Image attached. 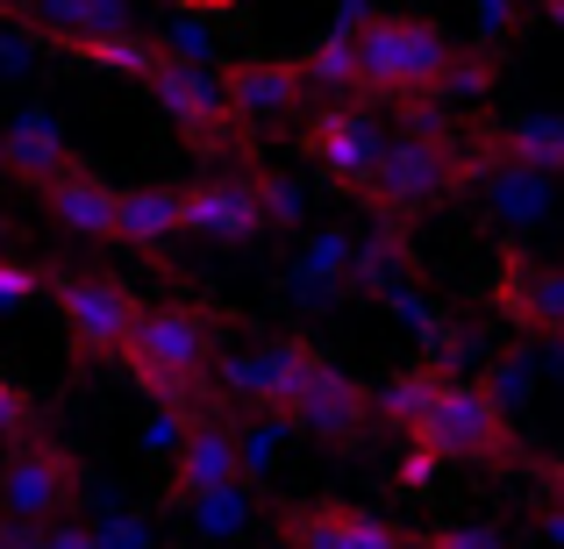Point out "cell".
I'll return each mask as SVG.
<instances>
[{
    "label": "cell",
    "instance_id": "cell-1",
    "mask_svg": "<svg viewBox=\"0 0 564 549\" xmlns=\"http://www.w3.org/2000/svg\"><path fill=\"white\" fill-rule=\"evenodd\" d=\"M137 393L151 399L158 414H186L207 385V364H215V321L186 300H165V307H143L137 315V336L122 350Z\"/></svg>",
    "mask_w": 564,
    "mask_h": 549
},
{
    "label": "cell",
    "instance_id": "cell-2",
    "mask_svg": "<svg viewBox=\"0 0 564 549\" xmlns=\"http://www.w3.org/2000/svg\"><path fill=\"white\" fill-rule=\"evenodd\" d=\"M451 72H457V43L429 14H372V22H358V94L422 100V94H443Z\"/></svg>",
    "mask_w": 564,
    "mask_h": 549
},
{
    "label": "cell",
    "instance_id": "cell-3",
    "mask_svg": "<svg viewBox=\"0 0 564 549\" xmlns=\"http://www.w3.org/2000/svg\"><path fill=\"white\" fill-rule=\"evenodd\" d=\"M408 442L429 450L436 464H522L508 399H500L486 378H443V393L429 399L422 428H414Z\"/></svg>",
    "mask_w": 564,
    "mask_h": 549
},
{
    "label": "cell",
    "instance_id": "cell-4",
    "mask_svg": "<svg viewBox=\"0 0 564 549\" xmlns=\"http://www.w3.org/2000/svg\"><path fill=\"white\" fill-rule=\"evenodd\" d=\"M465 179H471V157L457 151L443 129H414V136H393L379 151V172H372V186H365V200H372L386 221H414L422 207L451 200Z\"/></svg>",
    "mask_w": 564,
    "mask_h": 549
},
{
    "label": "cell",
    "instance_id": "cell-5",
    "mask_svg": "<svg viewBox=\"0 0 564 549\" xmlns=\"http://www.w3.org/2000/svg\"><path fill=\"white\" fill-rule=\"evenodd\" d=\"M151 100L165 108V122L180 129L193 151L215 165V157H229L236 143H243V129H236L229 114V94H221V65L215 57H180V51H158L151 65Z\"/></svg>",
    "mask_w": 564,
    "mask_h": 549
},
{
    "label": "cell",
    "instance_id": "cell-6",
    "mask_svg": "<svg viewBox=\"0 0 564 549\" xmlns=\"http://www.w3.org/2000/svg\"><path fill=\"white\" fill-rule=\"evenodd\" d=\"M79 479H86V471H79V457H72L65 442L22 436L8 450V464H0V521H14V528L65 521V514L79 507V493H86Z\"/></svg>",
    "mask_w": 564,
    "mask_h": 549
},
{
    "label": "cell",
    "instance_id": "cell-7",
    "mask_svg": "<svg viewBox=\"0 0 564 549\" xmlns=\"http://www.w3.org/2000/svg\"><path fill=\"white\" fill-rule=\"evenodd\" d=\"M51 300L65 315V336L79 358H122L129 336H137V315H143V300L108 272H57Z\"/></svg>",
    "mask_w": 564,
    "mask_h": 549
},
{
    "label": "cell",
    "instance_id": "cell-8",
    "mask_svg": "<svg viewBox=\"0 0 564 549\" xmlns=\"http://www.w3.org/2000/svg\"><path fill=\"white\" fill-rule=\"evenodd\" d=\"M221 94H229V114L243 136H279V129L307 122V79L293 57H229Z\"/></svg>",
    "mask_w": 564,
    "mask_h": 549
},
{
    "label": "cell",
    "instance_id": "cell-9",
    "mask_svg": "<svg viewBox=\"0 0 564 549\" xmlns=\"http://www.w3.org/2000/svg\"><path fill=\"white\" fill-rule=\"evenodd\" d=\"M315 364H322V350L307 343V336H272V343H250V350H236V358H215V378H221V393L243 399V407L286 414L293 393L315 378Z\"/></svg>",
    "mask_w": 564,
    "mask_h": 549
},
{
    "label": "cell",
    "instance_id": "cell-10",
    "mask_svg": "<svg viewBox=\"0 0 564 549\" xmlns=\"http://www.w3.org/2000/svg\"><path fill=\"white\" fill-rule=\"evenodd\" d=\"M301 151H307V165H315L329 186H344V193H365V186H372V172H379V151H386V136H379L372 108H350V100H329V108H315V114L301 122Z\"/></svg>",
    "mask_w": 564,
    "mask_h": 549
},
{
    "label": "cell",
    "instance_id": "cell-11",
    "mask_svg": "<svg viewBox=\"0 0 564 549\" xmlns=\"http://www.w3.org/2000/svg\"><path fill=\"white\" fill-rule=\"evenodd\" d=\"M279 542L286 549H414V528L386 521L358 499H293V507H279Z\"/></svg>",
    "mask_w": 564,
    "mask_h": 549
},
{
    "label": "cell",
    "instance_id": "cell-12",
    "mask_svg": "<svg viewBox=\"0 0 564 549\" xmlns=\"http://www.w3.org/2000/svg\"><path fill=\"white\" fill-rule=\"evenodd\" d=\"M243 479V428L229 414H193L180 450H172V499H215V493H236Z\"/></svg>",
    "mask_w": 564,
    "mask_h": 549
},
{
    "label": "cell",
    "instance_id": "cell-13",
    "mask_svg": "<svg viewBox=\"0 0 564 549\" xmlns=\"http://www.w3.org/2000/svg\"><path fill=\"white\" fill-rule=\"evenodd\" d=\"M286 428H301L307 442H329V450H350V442H365V428H372V393H365L350 371H336L322 358L315 378L293 393Z\"/></svg>",
    "mask_w": 564,
    "mask_h": 549
},
{
    "label": "cell",
    "instance_id": "cell-14",
    "mask_svg": "<svg viewBox=\"0 0 564 549\" xmlns=\"http://www.w3.org/2000/svg\"><path fill=\"white\" fill-rule=\"evenodd\" d=\"M494 307L514 321V329L564 336V264H543V257H529V250H500Z\"/></svg>",
    "mask_w": 564,
    "mask_h": 549
},
{
    "label": "cell",
    "instance_id": "cell-15",
    "mask_svg": "<svg viewBox=\"0 0 564 549\" xmlns=\"http://www.w3.org/2000/svg\"><path fill=\"white\" fill-rule=\"evenodd\" d=\"M180 200H186V235H215V243H250V235H264L258 179H243V172H207V179L180 186Z\"/></svg>",
    "mask_w": 564,
    "mask_h": 549
},
{
    "label": "cell",
    "instance_id": "cell-16",
    "mask_svg": "<svg viewBox=\"0 0 564 549\" xmlns=\"http://www.w3.org/2000/svg\"><path fill=\"white\" fill-rule=\"evenodd\" d=\"M0 165L14 172L22 186H51V179H65V172H79V151L65 143V129H57V114L51 108H22L8 129H0Z\"/></svg>",
    "mask_w": 564,
    "mask_h": 549
},
{
    "label": "cell",
    "instance_id": "cell-17",
    "mask_svg": "<svg viewBox=\"0 0 564 549\" xmlns=\"http://www.w3.org/2000/svg\"><path fill=\"white\" fill-rule=\"evenodd\" d=\"M22 29H36L43 43H57V51H72V43H94V36H122V29H137V14H129V0H22V14H14Z\"/></svg>",
    "mask_w": 564,
    "mask_h": 549
},
{
    "label": "cell",
    "instance_id": "cell-18",
    "mask_svg": "<svg viewBox=\"0 0 564 549\" xmlns=\"http://www.w3.org/2000/svg\"><path fill=\"white\" fill-rule=\"evenodd\" d=\"M115 200H122V186H108L86 165L43 186V215H51L65 235H79V243H115Z\"/></svg>",
    "mask_w": 564,
    "mask_h": 549
},
{
    "label": "cell",
    "instance_id": "cell-19",
    "mask_svg": "<svg viewBox=\"0 0 564 549\" xmlns=\"http://www.w3.org/2000/svg\"><path fill=\"white\" fill-rule=\"evenodd\" d=\"M172 235H186L180 186H158V179L151 186H122V200H115V243H129L137 257H158Z\"/></svg>",
    "mask_w": 564,
    "mask_h": 549
},
{
    "label": "cell",
    "instance_id": "cell-20",
    "mask_svg": "<svg viewBox=\"0 0 564 549\" xmlns=\"http://www.w3.org/2000/svg\"><path fill=\"white\" fill-rule=\"evenodd\" d=\"M514 172H536V179H557L564 172V114H522V122L500 129L494 143Z\"/></svg>",
    "mask_w": 564,
    "mask_h": 549
},
{
    "label": "cell",
    "instance_id": "cell-21",
    "mask_svg": "<svg viewBox=\"0 0 564 549\" xmlns=\"http://www.w3.org/2000/svg\"><path fill=\"white\" fill-rule=\"evenodd\" d=\"M436 393H443V371L436 364H414V371H400V378H386L379 393H372V414L393 428V436H414Z\"/></svg>",
    "mask_w": 564,
    "mask_h": 549
},
{
    "label": "cell",
    "instance_id": "cell-22",
    "mask_svg": "<svg viewBox=\"0 0 564 549\" xmlns=\"http://www.w3.org/2000/svg\"><path fill=\"white\" fill-rule=\"evenodd\" d=\"M301 79H307V94H358V29H329V36H315L301 57Z\"/></svg>",
    "mask_w": 564,
    "mask_h": 549
},
{
    "label": "cell",
    "instance_id": "cell-23",
    "mask_svg": "<svg viewBox=\"0 0 564 549\" xmlns=\"http://www.w3.org/2000/svg\"><path fill=\"white\" fill-rule=\"evenodd\" d=\"M158 51H165V43H151L143 29H122V36H94V43H72V57H79V65H94V72H122V79H151Z\"/></svg>",
    "mask_w": 564,
    "mask_h": 549
},
{
    "label": "cell",
    "instance_id": "cell-24",
    "mask_svg": "<svg viewBox=\"0 0 564 549\" xmlns=\"http://www.w3.org/2000/svg\"><path fill=\"white\" fill-rule=\"evenodd\" d=\"M414 549H508L494 521H443V528H422Z\"/></svg>",
    "mask_w": 564,
    "mask_h": 549
},
{
    "label": "cell",
    "instance_id": "cell-25",
    "mask_svg": "<svg viewBox=\"0 0 564 549\" xmlns=\"http://www.w3.org/2000/svg\"><path fill=\"white\" fill-rule=\"evenodd\" d=\"M193 521H200V528H207V536H215V542H229L236 528L250 521V493H243V485H236V493H215V499H193Z\"/></svg>",
    "mask_w": 564,
    "mask_h": 549
},
{
    "label": "cell",
    "instance_id": "cell-26",
    "mask_svg": "<svg viewBox=\"0 0 564 549\" xmlns=\"http://www.w3.org/2000/svg\"><path fill=\"white\" fill-rule=\"evenodd\" d=\"M43 286H51V272H36L29 257H0V315H14V307L43 300Z\"/></svg>",
    "mask_w": 564,
    "mask_h": 549
},
{
    "label": "cell",
    "instance_id": "cell-27",
    "mask_svg": "<svg viewBox=\"0 0 564 549\" xmlns=\"http://www.w3.org/2000/svg\"><path fill=\"white\" fill-rule=\"evenodd\" d=\"M258 200H264V229H286V221H301V186L279 179V172H258Z\"/></svg>",
    "mask_w": 564,
    "mask_h": 549
},
{
    "label": "cell",
    "instance_id": "cell-28",
    "mask_svg": "<svg viewBox=\"0 0 564 549\" xmlns=\"http://www.w3.org/2000/svg\"><path fill=\"white\" fill-rule=\"evenodd\" d=\"M14 549H94V536H86V528H72V521H51V528H14Z\"/></svg>",
    "mask_w": 564,
    "mask_h": 549
},
{
    "label": "cell",
    "instance_id": "cell-29",
    "mask_svg": "<svg viewBox=\"0 0 564 549\" xmlns=\"http://www.w3.org/2000/svg\"><path fill=\"white\" fill-rule=\"evenodd\" d=\"M29 436V393L14 378H0V442H22Z\"/></svg>",
    "mask_w": 564,
    "mask_h": 549
},
{
    "label": "cell",
    "instance_id": "cell-30",
    "mask_svg": "<svg viewBox=\"0 0 564 549\" xmlns=\"http://www.w3.org/2000/svg\"><path fill=\"white\" fill-rule=\"evenodd\" d=\"M429 471H436V457H429V450H414L408 464H400V485H408V493H422V485H429Z\"/></svg>",
    "mask_w": 564,
    "mask_h": 549
},
{
    "label": "cell",
    "instance_id": "cell-31",
    "mask_svg": "<svg viewBox=\"0 0 564 549\" xmlns=\"http://www.w3.org/2000/svg\"><path fill=\"white\" fill-rule=\"evenodd\" d=\"M536 479H543V493H551V507H564V457H543Z\"/></svg>",
    "mask_w": 564,
    "mask_h": 549
},
{
    "label": "cell",
    "instance_id": "cell-32",
    "mask_svg": "<svg viewBox=\"0 0 564 549\" xmlns=\"http://www.w3.org/2000/svg\"><path fill=\"white\" fill-rule=\"evenodd\" d=\"M479 8H486V29H500V36L514 29V0H479Z\"/></svg>",
    "mask_w": 564,
    "mask_h": 549
},
{
    "label": "cell",
    "instance_id": "cell-33",
    "mask_svg": "<svg viewBox=\"0 0 564 549\" xmlns=\"http://www.w3.org/2000/svg\"><path fill=\"white\" fill-rule=\"evenodd\" d=\"M543 536H551L564 549V507H543Z\"/></svg>",
    "mask_w": 564,
    "mask_h": 549
},
{
    "label": "cell",
    "instance_id": "cell-34",
    "mask_svg": "<svg viewBox=\"0 0 564 549\" xmlns=\"http://www.w3.org/2000/svg\"><path fill=\"white\" fill-rule=\"evenodd\" d=\"M8 250H14V215L0 207V257H8Z\"/></svg>",
    "mask_w": 564,
    "mask_h": 549
},
{
    "label": "cell",
    "instance_id": "cell-35",
    "mask_svg": "<svg viewBox=\"0 0 564 549\" xmlns=\"http://www.w3.org/2000/svg\"><path fill=\"white\" fill-rule=\"evenodd\" d=\"M14 14H22V0H0V22H14Z\"/></svg>",
    "mask_w": 564,
    "mask_h": 549
},
{
    "label": "cell",
    "instance_id": "cell-36",
    "mask_svg": "<svg viewBox=\"0 0 564 549\" xmlns=\"http://www.w3.org/2000/svg\"><path fill=\"white\" fill-rule=\"evenodd\" d=\"M0 549H14V528L8 521H0Z\"/></svg>",
    "mask_w": 564,
    "mask_h": 549
},
{
    "label": "cell",
    "instance_id": "cell-37",
    "mask_svg": "<svg viewBox=\"0 0 564 549\" xmlns=\"http://www.w3.org/2000/svg\"><path fill=\"white\" fill-rule=\"evenodd\" d=\"M172 8H215V0H172Z\"/></svg>",
    "mask_w": 564,
    "mask_h": 549
}]
</instances>
